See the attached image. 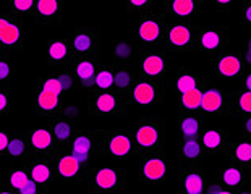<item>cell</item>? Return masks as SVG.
Returning <instances> with one entry per match:
<instances>
[{
  "instance_id": "1",
  "label": "cell",
  "mask_w": 251,
  "mask_h": 194,
  "mask_svg": "<svg viewBox=\"0 0 251 194\" xmlns=\"http://www.w3.org/2000/svg\"><path fill=\"white\" fill-rule=\"evenodd\" d=\"M135 152L144 157L165 150V120L162 117H146L133 129Z\"/></svg>"
},
{
  "instance_id": "2",
  "label": "cell",
  "mask_w": 251,
  "mask_h": 194,
  "mask_svg": "<svg viewBox=\"0 0 251 194\" xmlns=\"http://www.w3.org/2000/svg\"><path fill=\"white\" fill-rule=\"evenodd\" d=\"M167 18L164 13L151 10L149 13L140 16L136 23V42L140 50H152L162 47V37L167 28Z\"/></svg>"
},
{
  "instance_id": "3",
  "label": "cell",
  "mask_w": 251,
  "mask_h": 194,
  "mask_svg": "<svg viewBox=\"0 0 251 194\" xmlns=\"http://www.w3.org/2000/svg\"><path fill=\"white\" fill-rule=\"evenodd\" d=\"M162 48L165 52H193L198 48V26L193 23H167Z\"/></svg>"
},
{
  "instance_id": "4",
  "label": "cell",
  "mask_w": 251,
  "mask_h": 194,
  "mask_svg": "<svg viewBox=\"0 0 251 194\" xmlns=\"http://www.w3.org/2000/svg\"><path fill=\"white\" fill-rule=\"evenodd\" d=\"M136 74L148 79L169 83V55L164 48L140 50L136 60Z\"/></svg>"
},
{
  "instance_id": "5",
  "label": "cell",
  "mask_w": 251,
  "mask_h": 194,
  "mask_svg": "<svg viewBox=\"0 0 251 194\" xmlns=\"http://www.w3.org/2000/svg\"><path fill=\"white\" fill-rule=\"evenodd\" d=\"M165 91H167V83H164V81L148 79L136 74L130 96H128V102L140 105L143 109H151L164 100Z\"/></svg>"
},
{
  "instance_id": "6",
  "label": "cell",
  "mask_w": 251,
  "mask_h": 194,
  "mask_svg": "<svg viewBox=\"0 0 251 194\" xmlns=\"http://www.w3.org/2000/svg\"><path fill=\"white\" fill-rule=\"evenodd\" d=\"M198 48L214 60L230 48V32L227 26H198Z\"/></svg>"
},
{
  "instance_id": "7",
  "label": "cell",
  "mask_w": 251,
  "mask_h": 194,
  "mask_svg": "<svg viewBox=\"0 0 251 194\" xmlns=\"http://www.w3.org/2000/svg\"><path fill=\"white\" fill-rule=\"evenodd\" d=\"M212 67H214L216 76L224 81L243 79L245 74L248 73V67L242 50H233L232 47L216 57L212 60Z\"/></svg>"
},
{
  "instance_id": "8",
  "label": "cell",
  "mask_w": 251,
  "mask_h": 194,
  "mask_svg": "<svg viewBox=\"0 0 251 194\" xmlns=\"http://www.w3.org/2000/svg\"><path fill=\"white\" fill-rule=\"evenodd\" d=\"M178 194H206L207 175L201 164H178Z\"/></svg>"
},
{
  "instance_id": "9",
  "label": "cell",
  "mask_w": 251,
  "mask_h": 194,
  "mask_svg": "<svg viewBox=\"0 0 251 194\" xmlns=\"http://www.w3.org/2000/svg\"><path fill=\"white\" fill-rule=\"evenodd\" d=\"M140 159V181L144 185H165L169 178V160L165 150Z\"/></svg>"
},
{
  "instance_id": "10",
  "label": "cell",
  "mask_w": 251,
  "mask_h": 194,
  "mask_svg": "<svg viewBox=\"0 0 251 194\" xmlns=\"http://www.w3.org/2000/svg\"><path fill=\"white\" fill-rule=\"evenodd\" d=\"M201 115L228 117V93L224 91L221 86L212 83L211 79H206L204 86H202Z\"/></svg>"
},
{
  "instance_id": "11",
  "label": "cell",
  "mask_w": 251,
  "mask_h": 194,
  "mask_svg": "<svg viewBox=\"0 0 251 194\" xmlns=\"http://www.w3.org/2000/svg\"><path fill=\"white\" fill-rule=\"evenodd\" d=\"M204 81L206 78L202 76L200 70L188 67V65H183V67L175 70V73L169 78V86H170V89H172L174 99H175V97H180L186 93H190V91L201 88Z\"/></svg>"
},
{
  "instance_id": "12",
  "label": "cell",
  "mask_w": 251,
  "mask_h": 194,
  "mask_svg": "<svg viewBox=\"0 0 251 194\" xmlns=\"http://www.w3.org/2000/svg\"><path fill=\"white\" fill-rule=\"evenodd\" d=\"M201 12L200 0H167L164 15L169 23H191Z\"/></svg>"
},
{
  "instance_id": "13",
  "label": "cell",
  "mask_w": 251,
  "mask_h": 194,
  "mask_svg": "<svg viewBox=\"0 0 251 194\" xmlns=\"http://www.w3.org/2000/svg\"><path fill=\"white\" fill-rule=\"evenodd\" d=\"M126 173L124 169H99L91 178V188L100 193H119L124 190Z\"/></svg>"
},
{
  "instance_id": "14",
  "label": "cell",
  "mask_w": 251,
  "mask_h": 194,
  "mask_svg": "<svg viewBox=\"0 0 251 194\" xmlns=\"http://www.w3.org/2000/svg\"><path fill=\"white\" fill-rule=\"evenodd\" d=\"M102 146L105 152L115 159H125L130 154L135 152V144H133L131 133H122V131L104 133Z\"/></svg>"
},
{
  "instance_id": "15",
  "label": "cell",
  "mask_w": 251,
  "mask_h": 194,
  "mask_svg": "<svg viewBox=\"0 0 251 194\" xmlns=\"http://www.w3.org/2000/svg\"><path fill=\"white\" fill-rule=\"evenodd\" d=\"M200 143H201L202 150H204L206 155L226 154L228 146L232 143V136L226 128L204 129L200 136Z\"/></svg>"
},
{
  "instance_id": "16",
  "label": "cell",
  "mask_w": 251,
  "mask_h": 194,
  "mask_svg": "<svg viewBox=\"0 0 251 194\" xmlns=\"http://www.w3.org/2000/svg\"><path fill=\"white\" fill-rule=\"evenodd\" d=\"M128 102L122 99L119 94H114L110 91H102L93 96L91 99V110L99 115H112V113L124 112Z\"/></svg>"
},
{
  "instance_id": "17",
  "label": "cell",
  "mask_w": 251,
  "mask_h": 194,
  "mask_svg": "<svg viewBox=\"0 0 251 194\" xmlns=\"http://www.w3.org/2000/svg\"><path fill=\"white\" fill-rule=\"evenodd\" d=\"M202 131H204V117H202L201 113L178 112L177 133L180 139L200 138Z\"/></svg>"
},
{
  "instance_id": "18",
  "label": "cell",
  "mask_w": 251,
  "mask_h": 194,
  "mask_svg": "<svg viewBox=\"0 0 251 194\" xmlns=\"http://www.w3.org/2000/svg\"><path fill=\"white\" fill-rule=\"evenodd\" d=\"M219 185H221L224 190L233 191L237 193L240 190H243L245 186H248V171L240 169V167L235 165H228L224 167L217 171V180Z\"/></svg>"
},
{
  "instance_id": "19",
  "label": "cell",
  "mask_w": 251,
  "mask_h": 194,
  "mask_svg": "<svg viewBox=\"0 0 251 194\" xmlns=\"http://www.w3.org/2000/svg\"><path fill=\"white\" fill-rule=\"evenodd\" d=\"M228 159H230L232 165L240 167L243 170H251V139L248 138H238L232 139L230 146H228L227 152Z\"/></svg>"
},
{
  "instance_id": "20",
  "label": "cell",
  "mask_w": 251,
  "mask_h": 194,
  "mask_svg": "<svg viewBox=\"0 0 251 194\" xmlns=\"http://www.w3.org/2000/svg\"><path fill=\"white\" fill-rule=\"evenodd\" d=\"M204 157L200 138L178 139V164H202Z\"/></svg>"
},
{
  "instance_id": "21",
  "label": "cell",
  "mask_w": 251,
  "mask_h": 194,
  "mask_svg": "<svg viewBox=\"0 0 251 194\" xmlns=\"http://www.w3.org/2000/svg\"><path fill=\"white\" fill-rule=\"evenodd\" d=\"M251 115V93L237 89L228 93V117H238L240 120Z\"/></svg>"
},
{
  "instance_id": "22",
  "label": "cell",
  "mask_w": 251,
  "mask_h": 194,
  "mask_svg": "<svg viewBox=\"0 0 251 194\" xmlns=\"http://www.w3.org/2000/svg\"><path fill=\"white\" fill-rule=\"evenodd\" d=\"M72 48L78 55H91L98 48V34L94 31H81L73 37Z\"/></svg>"
},
{
  "instance_id": "23",
  "label": "cell",
  "mask_w": 251,
  "mask_h": 194,
  "mask_svg": "<svg viewBox=\"0 0 251 194\" xmlns=\"http://www.w3.org/2000/svg\"><path fill=\"white\" fill-rule=\"evenodd\" d=\"M207 79V78H206ZM204 86V83H202ZM202 86L195 91H190L180 97H175V104L178 105V112L186 113H201V99H202Z\"/></svg>"
},
{
  "instance_id": "24",
  "label": "cell",
  "mask_w": 251,
  "mask_h": 194,
  "mask_svg": "<svg viewBox=\"0 0 251 194\" xmlns=\"http://www.w3.org/2000/svg\"><path fill=\"white\" fill-rule=\"evenodd\" d=\"M136 79V73L130 72L128 68H120L114 72V88L117 89V93L128 102V96H130V91H131V86L135 83ZM130 104V102H128Z\"/></svg>"
},
{
  "instance_id": "25",
  "label": "cell",
  "mask_w": 251,
  "mask_h": 194,
  "mask_svg": "<svg viewBox=\"0 0 251 194\" xmlns=\"http://www.w3.org/2000/svg\"><path fill=\"white\" fill-rule=\"evenodd\" d=\"M76 74L78 78L83 81L84 84L89 86V84H94V76H96V63L93 60H79L76 65Z\"/></svg>"
},
{
  "instance_id": "26",
  "label": "cell",
  "mask_w": 251,
  "mask_h": 194,
  "mask_svg": "<svg viewBox=\"0 0 251 194\" xmlns=\"http://www.w3.org/2000/svg\"><path fill=\"white\" fill-rule=\"evenodd\" d=\"M79 169H81V164L73 157V155H65L62 157L60 162H58V173H60L63 178H72L76 176Z\"/></svg>"
},
{
  "instance_id": "27",
  "label": "cell",
  "mask_w": 251,
  "mask_h": 194,
  "mask_svg": "<svg viewBox=\"0 0 251 194\" xmlns=\"http://www.w3.org/2000/svg\"><path fill=\"white\" fill-rule=\"evenodd\" d=\"M94 86H98L102 91H110L114 88V72L109 68L99 70L94 76Z\"/></svg>"
},
{
  "instance_id": "28",
  "label": "cell",
  "mask_w": 251,
  "mask_h": 194,
  "mask_svg": "<svg viewBox=\"0 0 251 194\" xmlns=\"http://www.w3.org/2000/svg\"><path fill=\"white\" fill-rule=\"evenodd\" d=\"M93 138L91 136H86V134H83V136H76L73 141V152L72 154H83V155H88L89 157V152L91 149H93Z\"/></svg>"
},
{
  "instance_id": "29",
  "label": "cell",
  "mask_w": 251,
  "mask_h": 194,
  "mask_svg": "<svg viewBox=\"0 0 251 194\" xmlns=\"http://www.w3.org/2000/svg\"><path fill=\"white\" fill-rule=\"evenodd\" d=\"M52 143V136L50 133H47L46 129H37L31 136V144L34 146L36 149H47Z\"/></svg>"
},
{
  "instance_id": "30",
  "label": "cell",
  "mask_w": 251,
  "mask_h": 194,
  "mask_svg": "<svg viewBox=\"0 0 251 194\" xmlns=\"http://www.w3.org/2000/svg\"><path fill=\"white\" fill-rule=\"evenodd\" d=\"M126 10L133 13H140L143 16L152 10V2L151 0H130L126 3Z\"/></svg>"
},
{
  "instance_id": "31",
  "label": "cell",
  "mask_w": 251,
  "mask_h": 194,
  "mask_svg": "<svg viewBox=\"0 0 251 194\" xmlns=\"http://www.w3.org/2000/svg\"><path fill=\"white\" fill-rule=\"evenodd\" d=\"M37 102H39V107L44 110H54L55 107L58 105V97L50 94V93H46V91H42V93L39 94V99H37Z\"/></svg>"
},
{
  "instance_id": "32",
  "label": "cell",
  "mask_w": 251,
  "mask_h": 194,
  "mask_svg": "<svg viewBox=\"0 0 251 194\" xmlns=\"http://www.w3.org/2000/svg\"><path fill=\"white\" fill-rule=\"evenodd\" d=\"M72 133H73V128H72L70 123H67V121H58L54 126V136L57 139H60V141H67V139H70Z\"/></svg>"
},
{
  "instance_id": "33",
  "label": "cell",
  "mask_w": 251,
  "mask_h": 194,
  "mask_svg": "<svg viewBox=\"0 0 251 194\" xmlns=\"http://www.w3.org/2000/svg\"><path fill=\"white\" fill-rule=\"evenodd\" d=\"M67 55H68V48L63 42H54V44L49 47V57L52 58V60L60 62Z\"/></svg>"
},
{
  "instance_id": "34",
  "label": "cell",
  "mask_w": 251,
  "mask_h": 194,
  "mask_svg": "<svg viewBox=\"0 0 251 194\" xmlns=\"http://www.w3.org/2000/svg\"><path fill=\"white\" fill-rule=\"evenodd\" d=\"M31 176H33V180L36 183H46L50 178V170L44 164H37L34 165L33 171H31Z\"/></svg>"
},
{
  "instance_id": "35",
  "label": "cell",
  "mask_w": 251,
  "mask_h": 194,
  "mask_svg": "<svg viewBox=\"0 0 251 194\" xmlns=\"http://www.w3.org/2000/svg\"><path fill=\"white\" fill-rule=\"evenodd\" d=\"M37 10H39L41 15L52 16L58 12V3L55 0H41V2L37 3Z\"/></svg>"
},
{
  "instance_id": "36",
  "label": "cell",
  "mask_w": 251,
  "mask_h": 194,
  "mask_svg": "<svg viewBox=\"0 0 251 194\" xmlns=\"http://www.w3.org/2000/svg\"><path fill=\"white\" fill-rule=\"evenodd\" d=\"M133 47L128 44V42H119V44L115 46V58H119V60H128L131 55H133Z\"/></svg>"
},
{
  "instance_id": "37",
  "label": "cell",
  "mask_w": 251,
  "mask_h": 194,
  "mask_svg": "<svg viewBox=\"0 0 251 194\" xmlns=\"http://www.w3.org/2000/svg\"><path fill=\"white\" fill-rule=\"evenodd\" d=\"M20 39V28L17 24H13V23H10V26H8V29L5 31V34L2 36V41L3 44H15Z\"/></svg>"
},
{
  "instance_id": "38",
  "label": "cell",
  "mask_w": 251,
  "mask_h": 194,
  "mask_svg": "<svg viewBox=\"0 0 251 194\" xmlns=\"http://www.w3.org/2000/svg\"><path fill=\"white\" fill-rule=\"evenodd\" d=\"M240 20L247 28H251V0L243 2L242 8H240Z\"/></svg>"
},
{
  "instance_id": "39",
  "label": "cell",
  "mask_w": 251,
  "mask_h": 194,
  "mask_svg": "<svg viewBox=\"0 0 251 194\" xmlns=\"http://www.w3.org/2000/svg\"><path fill=\"white\" fill-rule=\"evenodd\" d=\"M28 181H29V178L26 176L23 171H15V173L12 175V178H10V183H12V186L17 188V190H23Z\"/></svg>"
},
{
  "instance_id": "40",
  "label": "cell",
  "mask_w": 251,
  "mask_h": 194,
  "mask_svg": "<svg viewBox=\"0 0 251 194\" xmlns=\"http://www.w3.org/2000/svg\"><path fill=\"white\" fill-rule=\"evenodd\" d=\"M44 91H46V93H50V94H54V96H57V97H58V94L62 93L63 88H62L60 81L52 78V79H47V81H46V84H44Z\"/></svg>"
},
{
  "instance_id": "41",
  "label": "cell",
  "mask_w": 251,
  "mask_h": 194,
  "mask_svg": "<svg viewBox=\"0 0 251 194\" xmlns=\"http://www.w3.org/2000/svg\"><path fill=\"white\" fill-rule=\"evenodd\" d=\"M7 149H8V152L12 155L18 157V155H21L25 152V144H23V141H20V139H13V141H10Z\"/></svg>"
},
{
  "instance_id": "42",
  "label": "cell",
  "mask_w": 251,
  "mask_h": 194,
  "mask_svg": "<svg viewBox=\"0 0 251 194\" xmlns=\"http://www.w3.org/2000/svg\"><path fill=\"white\" fill-rule=\"evenodd\" d=\"M242 53H243L245 62H247L248 70H251V34H247V37H245V44H243Z\"/></svg>"
},
{
  "instance_id": "43",
  "label": "cell",
  "mask_w": 251,
  "mask_h": 194,
  "mask_svg": "<svg viewBox=\"0 0 251 194\" xmlns=\"http://www.w3.org/2000/svg\"><path fill=\"white\" fill-rule=\"evenodd\" d=\"M232 7H233L232 0H216L214 2V8L217 12H228Z\"/></svg>"
},
{
  "instance_id": "44",
  "label": "cell",
  "mask_w": 251,
  "mask_h": 194,
  "mask_svg": "<svg viewBox=\"0 0 251 194\" xmlns=\"http://www.w3.org/2000/svg\"><path fill=\"white\" fill-rule=\"evenodd\" d=\"M242 133H243V138L251 139V115L242 118Z\"/></svg>"
},
{
  "instance_id": "45",
  "label": "cell",
  "mask_w": 251,
  "mask_h": 194,
  "mask_svg": "<svg viewBox=\"0 0 251 194\" xmlns=\"http://www.w3.org/2000/svg\"><path fill=\"white\" fill-rule=\"evenodd\" d=\"M31 7H33V2H31V0H17V2H15V8L21 10V12H25V10H28Z\"/></svg>"
},
{
  "instance_id": "46",
  "label": "cell",
  "mask_w": 251,
  "mask_h": 194,
  "mask_svg": "<svg viewBox=\"0 0 251 194\" xmlns=\"http://www.w3.org/2000/svg\"><path fill=\"white\" fill-rule=\"evenodd\" d=\"M20 193L21 194H36V181L29 180L28 183H26V186L23 188V190H20Z\"/></svg>"
},
{
  "instance_id": "47",
  "label": "cell",
  "mask_w": 251,
  "mask_h": 194,
  "mask_svg": "<svg viewBox=\"0 0 251 194\" xmlns=\"http://www.w3.org/2000/svg\"><path fill=\"white\" fill-rule=\"evenodd\" d=\"M242 89L250 91L251 93V70H248V73L245 74L243 79H242Z\"/></svg>"
},
{
  "instance_id": "48",
  "label": "cell",
  "mask_w": 251,
  "mask_h": 194,
  "mask_svg": "<svg viewBox=\"0 0 251 194\" xmlns=\"http://www.w3.org/2000/svg\"><path fill=\"white\" fill-rule=\"evenodd\" d=\"M58 81H60V84H62V88L63 89H68L72 86V78L70 76H67V74H62L60 78H57Z\"/></svg>"
},
{
  "instance_id": "49",
  "label": "cell",
  "mask_w": 251,
  "mask_h": 194,
  "mask_svg": "<svg viewBox=\"0 0 251 194\" xmlns=\"http://www.w3.org/2000/svg\"><path fill=\"white\" fill-rule=\"evenodd\" d=\"M8 73H10V68H8V65L5 63V62H0V79H5L8 76Z\"/></svg>"
},
{
  "instance_id": "50",
  "label": "cell",
  "mask_w": 251,
  "mask_h": 194,
  "mask_svg": "<svg viewBox=\"0 0 251 194\" xmlns=\"http://www.w3.org/2000/svg\"><path fill=\"white\" fill-rule=\"evenodd\" d=\"M8 26H10V21L0 18V39H2V36L5 34V31L8 29Z\"/></svg>"
},
{
  "instance_id": "51",
  "label": "cell",
  "mask_w": 251,
  "mask_h": 194,
  "mask_svg": "<svg viewBox=\"0 0 251 194\" xmlns=\"http://www.w3.org/2000/svg\"><path fill=\"white\" fill-rule=\"evenodd\" d=\"M8 138H7V134H3V133H0V150H3L5 147H8Z\"/></svg>"
},
{
  "instance_id": "52",
  "label": "cell",
  "mask_w": 251,
  "mask_h": 194,
  "mask_svg": "<svg viewBox=\"0 0 251 194\" xmlns=\"http://www.w3.org/2000/svg\"><path fill=\"white\" fill-rule=\"evenodd\" d=\"M5 107H7V97L3 94H0V110H3Z\"/></svg>"
},
{
  "instance_id": "53",
  "label": "cell",
  "mask_w": 251,
  "mask_h": 194,
  "mask_svg": "<svg viewBox=\"0 0 251 194\" xmlns=\"http://www.w3.org/2000/svg\"><path fill=\"white\" fill-rule=\"evenodd\" d=\"M235 194H251V186L248 185V186H245L243 190H240V191H237Z\"/></svg>"
},
{
  "instance_id": "54",
  "label": "cell",
  "mask_w": 251,
  "mask_h": 194,
  "mask_svg": "<svg viewBox=\"0 0 251 194\" xmlns=\"http://www.w3.org/2000/svg\"><path fill=\"white\" fill-rule=\"evenodd\" d=\"M219 194H235V193L233 191H228V190H224V188H222V191L219 193Z\"/></svg>"
},
{
  "instance_id": "55",
  "label": "cell",
  "mask_w": 251,
  "mask_h": 194,
  "mask_svg": "<svg viewBox=\"0 0 251 194\" xmlns=\"http://www.w3.org/2000/svg\"><path fill=\"white\" fill-rule=\"evenodd\" d=\"M120 194H144V193H120Z\"/></svg>"
},
{
  "instance_id": "56",
  "label": "cell",
  "mask_w": 251,
  "mask_h": 194,
  "mask_svg": "<svg viewBox=\"0 0 251 194\" xmlns=\"http://www.w3.org/2000/svg\"><path fill=\"white\" fill-rule=\"evenodd\" d=\"M0 194H10V193H0Z\"/></svg>"
}]
</instances>
